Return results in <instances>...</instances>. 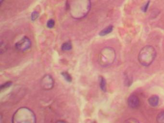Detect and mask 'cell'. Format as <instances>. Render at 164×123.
Listing matches in <instances>:
<instances>
[{
    "label": "cell",
    "mask_w": 164,
    "mask_h": 123,
    "mask_svg": "<svg viewBox=\"0 0 164 123\" xmlns=\"http://www.w3.org/2000/svg\"><path fill=\"white\" fill-rule=\"evenodd\" d=\"M72 15L76 18L85 16L90 8L89 0H72L70 4Z\"/></svg>",
    "instance_id": "cell-1"
},
{
    "label": "cell",
    "mask_w": 164,
    "mask_h": 123,
    "mask_svg": "<svg viewBox=\"0 0 164 123\" xmlns=\"http://www.w3.org/2000/svg\"><path fill=\"white\" fill-rule=\"evenodd\" d=\"M156 56V52L153 46L150 45L142 48L138 55L139 63L143 66H149L153 63Z\"/></svg>",
    "instance_id": "cell-2"
},
{
    "label": "cell",
    "mask_w": 164,
    "mask_h": 123,
    "mask_svg": "<svg viewBox=\"0 0 164 123\" xmlns=\"http://www.w3.org/2000/svg\"><path fill=\"white\" fill-rule=\"evenodd\" d=\"M12 123H35V115L28 108H20L15 113Z\"/></svg>",
    "instance_id": "cell-3"
},
{
    "label": "cell",
    "mask_w": 164,
    "mask_h": 123,
    "mask_svg": "<svg viewBox=\"0 0 164 123\" xmlns=\"http://www.w3.org/2000/svg\"><path fill=\"white\" fill-rule=\"evenodd\" d=\"M116 58V53L115 49L112 47H105L101 50L99 61L102 66L107 67L114 63Z\"/></svg>",
    "instance_id": "cell-4"
},
{
    "label": "cell",
    "mask_w": 164,
    "mask_h": 123,
    "mask_svg": "<svg viewBox=\"0 0 164 123\" xmlns=\"http://www.w3.org/2000/svg\"><path fill=\"white\" fill-rule=\"evenodd\" d=\"M31 45V42L27 37H24L15 44V47L20 52H25L29 49Z\"/></svg>",
    "instance_id": "cell-5"
},
{
    "label": "cell",
    "mask_w": 164,
    "mask_h": 123,
    "mask_svg": "<svg viewBox=\"0 0 164 123\" xmlns=\"http://www.w3.org/2000/svg\"><path fill=\"white\" fill-rule=\"evenodd\" d=\"M41 85L43 89L49 90L52 89L54 85V80L52 76L46 75L42 77L41 82Z\"/></svg>",
    "instance_id": "cell-6"
},
{
    "label": "cell",
    "mask_w": 164,
    "mask_h": 123,
    "mask_svg": "<svg viewBox=\"0 0 164 123\" xmlns=\"http://www.w3.org/2000/svg\"><path fill=\"white\" fill-rule=\"evenodd\" d=\"M128 104L129 106L132 109H137L140 104L139 98L136 95H131L128 98Z\"/></svg>",
    "instance_id": "cell-7"
},
{
    "label": "cell",
    "mask_w": 164,
    "mask_h": 123,
    "mask_svg": "<svg viewBox=\"0 0 164 123\" xmlns=\"http://www.w3.org/2000/svg\"><path fill=\"white\" fill-rule=\"evenodd\" d=\"M148 101L150 105L155 107L158 105L159 102V98L157 95H154L149 98Z\"/></svg>",
    "instance_id": "cell-8"
},
{
    "label": "cell",
    "mask_w": 164,
    "mask_h": 123,
    "mask_svg": "<svg viewBox=\"0 0 164 123\" xmlns=\"http://www.w3.org/2000/svg\"><path fill=\"white\" fill-rule=\"evenodd\" d=\"M113 28H114V27L112 25H109L101 31L99 33V35L101 36H104L107 35L112 32Z\"/></svg>",
    "instance_id": "cell-9"
},
{
    "label": "cell",
    "mask_w": 164,
    "mask_h": 123,
    "mask_svg": "<svg viewBox=\"0 0 164 123\" xmlns=\"http://www.w3.org/2000/svg\"><path fill=\"white\" fill-rule=\"evenodd\" d=\"M99 80H100V87L101 89L103 92H106L107 91V82H106V79L103 76H100Z\"/></svg>",
    "instance_id": "cell-10"
},
{
    "label": "cell",
    "mask_w": 164,
    "mask_h": 123,
    "mask_svg": "<svg viewBox=\"0 0 164 123\" xmlns=\"http://www.w3.org/2000/svg\"><path fill=\"white\" fill-rule=\"evenodd\" d=\"M71 49L72 44L71 42H65L62 46V50L64 51H68Z\"/></svg>",
    "instance_id": "cell-11"
},
{
    "label": "cell",
    "mask_w": 164,
    "mask_h": 123,
    "mask_svg": "<svg viewBox=\"0 0 164 123\" xmlns=\"http://www.w3.org/2000/svg\"><path fill=\"white\" fill-rule=\"evenodd\" d=\"M156 120L157 123H164V111L158 114Z\"/></svg>",
    "instance_id": "cell-12"
},
{
    "label": "cell",
    "mask_w": 164,
    "mask_h": 123,
    "mask_svg": "<svg viewBox=\"0 0 164 123\" xmlns=\"http://www.w3.org/2000/svg\"><path fill=\"white\" fill-rule=\"evenodd\" d=\"M61 75L63 76L64 79L66 80L67 82H71L72 80L71 76L70 74H68L67 72H62Z\"/></svg>",
    "instance_id": "cell-13"
},
{
    "label": "cell",
    "mask_w": 164,
    "mask_h": 123,
    "mask_svg": "<svg viewBox=\"0 0 164 123\" xmlns=\"http://www.w3.org/2000/svg\"><path fill=\"white\" fill-rule=\"evenodd\" d=\"M150 1H149L147 2L146 4H144L143 6H142L141 9H142V11L143 13H146L148 9L149 5H150Z\"/></svg>",
    "instance_id": "cell-14"
},
{
    "label": "cell",
    "mask_w": 164,
    "mask_h": 123,
    "mask_svg": "<svg viewBox=\"0 0 164 123\" xmlns=\"http://www.w3.org/2000/svg\"><path fill=\"white\" fill-rule=\"evenodd\" d=\"M124 123H139L137 119L134 118H130L124 121Z\"/></svg>",
    "instance_id": "cell-15"
},
{
    "label": "cell",
    "mask_w": 164,
    "mask_h": 123,
    "mask_svg": "<svg viewBox=\"0 0 164 123\" xmlns=\"http://www.w3.org/2000/svg\"><path fill=\"white\" fill-rule=\"evenodd\" d=\"M55 25V22L54 20L53 19H50L49 21L47 22V26L48 28H54V27Z\"/></svg>",
    "instance_id": "cell-16"
},
{
    "label": "cell",
    "mask_w": 164,
    "mask_h": 123,
    "mask_svg": "<svg viewBox=\"0 0 164 123\" xmlns=\"http://www.w3.org/2000/svg\"><path fill=\"white\" fill-rule=\"evenodd\" d=\"M38 17H39V13L37 12L36 11H34L32 13L31 15V18L32 20H33V21L35 20L36 19H37Z\"/></svg>",
    "instance_id": "cell-17"
},
{
    "label": "cell",
    "mask_w": 164,
    "mask_h": 123,
    "mask_svg": "<svg viewBox=\"0 0 164 123\" xmlns=\"http://www.w3.org/2000/svg\"><path fill=\"white\" fill-rule=\"evenodd\" d=\"M12 82H7L5 83L4 84L2 85L1 86V89H5V88H8L10 86L12 85Z\"/></svg>",
    "instance_id": "cell-18"
},
{
    "label": "cell",
    "mask_w": 164,
    "mask_h": 123,
    "mask_svg": "<svg viewBox=\"0 0 164 123\" xmlns=\"http://www.w3.org/2000/svg\"><path fill=\"white\" fill-rule=\"evenodd\" d=\"M55 123H67L66 121H62V120H59V121H57Z\"/></svg>",
    "instance_id": "cell-19"
},
{
    "label": "cell",
    "mask_w": 164,
    "mask_h": 123,
    "mask_svg": "<svg viewBox=\"0 0 164 123\" xmlns=\"http://www.w3.org/2000/svg\"><path fill=\"white\" fill-rule=\"evenodd\" d=\"M4 1H5V0H0V1H1V4H2V2Z\"/></svg>",
    "instance_id": "cell-20"
}]
</instances>
